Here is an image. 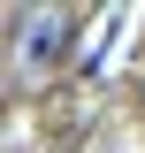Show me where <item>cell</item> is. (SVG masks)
<instances>
[{"label":"cell","mask_w":145,"mask_h":153,"mask_svg":"<svg viewBox=\"0 0 145 153\" xmlns=\"http://www.w3.org/2000/svg\"><path fill=\"white\" fill-rule=\"evenodd\" d=\"M69 38H76V16L31 8V16H23V69H61V61H69Z\"/></svg>","instance_id":"6da1fadb"}]
</instances>
